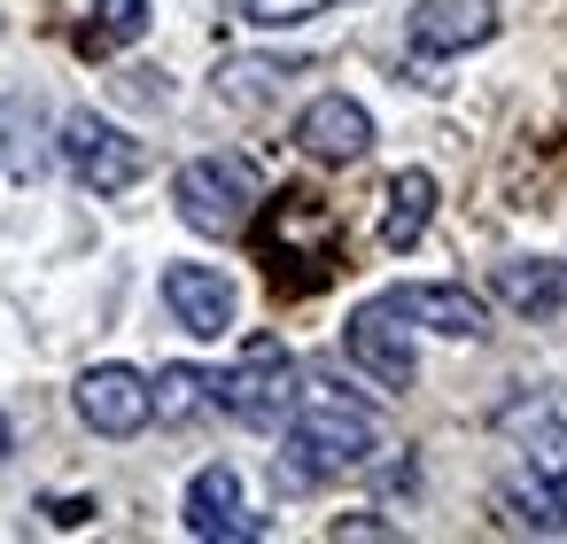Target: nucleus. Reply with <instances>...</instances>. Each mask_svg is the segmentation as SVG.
I'll return each instance as SVG.
<instances>
[{
    "label": "nucleus",
    "mask_w": 567,
    "mask_h": 544,
    "mask_svg": "<svg viewBox=\"0 0 567 544\" xmlns=\"http://www.w3.org/2000/svg\"><path fill=\"white\" fill-rule=\"evenodd\" d=\"M187 536H210V544L265 536V521L241 505V474H234V466H203V474L187 482Z\"/></svg>",
    "instance_id": "nucleus-9"
},
{
    "label": "nucleus",
    "mask_w": 567,
    "mask_h": 544,
    "mask_svg": "<svg viewBox=\"0 0 567 544\" xmlns=\"http://www.w3.org/2000/svg\"><path fill=\"white\" fill-rule=\"evenodd\" d=\"M497 513H505L513 528L567 536V482H544V474H528V482H505V490H497Z\"/></svg>",
    "instance_id": "nucleus-15"
},
{
    "label": "nucleus",
    "mask_w": 567,
    "mask_h": 544,
    "mask_svg": "<svg viewBox=\"0 0 567 544\" xmlns=\"http://www.w3.org/2000/svg\"><path fill=\"white\" fill-rule=\"evenodd\" d=\"M0 459H9V412H0Z\"/></svg>",
    "instance_id": "nucleus-22"
},
{
    "label": "nucleus",
    "mask_w": 567,
    "mask_h": 544,
    "mask_svg": "<svg viewBox=\"0 0 567 544\" xmlns=\"http://www.w3.org/2000/svg\"><path fill=\"white\" fill-rule=\"evenodd\" d=\"M427 218H435V172H420V164H404L396 179H389V203H381V249H420V234H427Z\"/></svg>",
    "instance_id": "nucleus-12"
},
{
    "label": "nucleus",
    "mask_w": 567,
    "mask_h": 544,
    "mask_svg": "<svg viewBox=\"0 0 567 544\" xmlns=\"http://www.w3.org/2000/svg\"><path fill=\"white\" fill-rule=\"evenodd\" d=\"M203 404H210V373H195V366H164V373L148 381V412H156L164 428L195 420Z\"/></svg>",
    "instance_id": "nucleus-16"
},
{
    "label": "nucleus",
    "mask_w": 567,
    "mask_h": 544,
    "mask_svg": "<svg viewBox=\"0 0 567 544\" xmlns=\"http://www.w3.org/2000/svg\"><path fill=\"white\" fill-rule=\"evenodd\" d=\"M412 327H427V335H451V342H482L489 335V311H482V296H466V288H451V280H412V288H396L389 296Z\"/></svg>",
    "instance_id": "nucleus-11"
},
{
    "label": "nucleus",
    "mask_w": 567,
    "mask_h": 544,
    "mask_svg": "<svg viewBox=\"0 0 567 544\" xmlns=\"http://www.w3.org/2000/svg\"><path fill=\"white\" fill-rule=\"evenodd\" d=\"M172 203H179V218L195 234L226 242V234H241L257 218V172H249V156H195V164H179Z\"/></svg>",
    "instance_id": "nucleus-3"
},
{
    "label": "nucleus",
    "mask_w": 567,
    "mask_h": 544,
    "mask_svg": "<svg viewBox=\"0 0 567 544\" xmlns=\"http://www.w3.org/2000/svg\"><path fill=\"white\" fill-rule=\"evenodd\" d=\"M71 404H79V420L94 435H141L156 420L148 412V373H133V366H86L79 389H71Z\"/></svg>",
    "instance_id": "nucleus-6"
},
{
    "label": "nucleus",
    "mask_w": 567,
    "mask_h": 544,
    "mask_svg": "<svg viewBox=\"0 0 567 544\" xmlns=\"http://www.w3.org/2000/svg\"><path fill=\"white\" fill-rule=\"evenodd\" d=\"M342 350H350V366H358V373H373L389 397H404V389L420 381V358H412L404 311H396L389 296H373V304H358V311H350V327H342Z\"/></svg>",
    "instance_id": "nucleus-5"
},
{
    "label": "nucleus",
    "mask_w": 567,
    "mask_h": 544,
    "mask_svg": "<svg viewBox=\"0 0 567 544\" xmlns=\"http://www.w3.org/2000/svg\"><path fill=\"white\" fill-rule=\"evenodd\" d=\"M497 304L520 311V319H551L567 304V273L544 265V257H505L497 265Z\"/></svg>",
    "instance_id": "nucleus-14"
},
{
    "label": "nucleus",
    "mask_w": 567,
    "mask_h": 544,
    "mask_svg": "<svg viewBox=\"0 0 567 544\" xmlns=\"http://www.w3.org/2000/svg\"><path fill=\"white\" fill-rule=\"evenodd\" d=\"M164 304H172V319L195 335V342H218L226 327H234V280L218 273V265H164Z\"/></svg>",
    "instance_id": "nucleus-7"
},
{
    "label": "nucleus",
    "mask_w": 567,
    "mask_h": 544,
    "mask_svg": "<svg viewBox=\"0 0 567 544\" xmlns=\"http://www.w3.org/2000/svg\"><path fill=\"white\" fill-rule=\"evenodd\" d=\"M311 63L303 55H226L218 63V102H234V110H265L288 79H303Z\"/></svg>",
    "instance_id": "nucleus-13"
},
{
    "label": "nucleus",
    "mask_w": 567,
    "mask_h": 544,
    "mask_svg": "<svg viewBox=\"0 0 567 544\" xmlns=\"http://www.w3.org/2000/svg\"><path fill=\"white\" fill-rule=\"evenodd\" d=\"M148 24H156L148 0H94L86 48H133V40H148Z\"/></svg>",
    "instance_id": "nucleus-17"
},
{
    "label": "nucleus",
    "mask_w": 567,
    "mask_h": 544,
    "mask_svg": "<svg viewBox=\"0 0 567 544\" xmlns=\"http://www.w3.org/2000/svg\"><path fill=\"white\" fill-rule=\"evenodd\" d=\"M48 521H55V528H79V521H94V497H55Z\"/></svg>",
    "instance_id": "nucleus-20"
},
{
    "label": "nucleus",
    "mask_w": 567,
    "mask_h": 544,
    "mask_svg": "<svg viewBox=\"0 0 567 544\" xmlns=\"http://www.w3.org/2000/svg\"><path fill=\"white\" fill-rule=\"evenodd\" d=\"M210 404L234 412L241 428H288V412H296V358H288V342L257 335L241 350V366L210 373Z\"/></svg>",
    "instance_id": "nucleus-2"
},
{
    "label": "nucleus",
    "mask_w": 567,
    "mask_h": 544,
    "mask_svg": "<svg viewBox=\"0 0 567 544\" xmlns=\"http://www.w3.org/2000/svg\"><path fill=\"white\" fill-rule=\"evenodd\" d=\"M497 40V0H420L412 9V48L420 55H466Z\"/></svg>",
    "instance_id": "nucleus-10"
},
{
    "label": "nucleus",
    "mask_w": 567,
    "mask_h": 544,
    "mask_svg": "<svg viewBox=\"0 0 567 544\" xmlns=\"http://www.w3.org/2000/svg\"><path fill=\"white\" fill-rule=\"evenodd\" d=\"M319 9H334V0H241V17H249V24H265V32L303 24V17H319Z\"/></svg>",
    "instance_id": "nucleus-19"
},
{
    "label": "nucleus",
    "mask_w": 567,
    "mask_h": 544,
    "mask_svg": "<svg viewBox=\"0 0 567 544\" xmlns=\"http://www.w3.org/2000/svg\"><path fill=\"white\" fill-rule=\"evenodd\" d=\"M296 148H303L311 164H358V156L373 148V117H365V102H350V94H319V102L296 117Z\"/></svg>",
    "instance_id": "nucleus-8"
},
{
    "label": "nucleus",
    "mask_w": 567,
    "mask_h": 544,
    "mask_svg": "<svg viewBox=\"0 0 567 544\" xmlns=\"http://www.w3.org/2000/svg\"><path fill=\"white\" fill-rule=\"evenodd\" d=\"M327 536H396V528H389V521H373V513H358V521H334Z\"/></svg>",
    "instance_id": "nucleus-21"
},
{
    "label": "nucleus",
    "mask_w": 567,
    "mask_h": 544,
    "mask_svg": "<svg viewBox=\"0 0 567 544\" xmlns=\"http://www.w3.org/2000/svg\"><path fill=\"white\" fill-rule=\"evenodd\" d=\"M520 451H528V474H544V482H567V420H528V435H520Z\"/></svg>",
    "instance_id": "nucleus-18"
},
{
    "label": "nucleus",
    "mask_w": 567,
    "mask_h": 544,
    "mask_svg": "<svg viewBox=\"0 0 567 544\" xmlns=\"http://www.w3.org/2000/svg\"><path fill=\"white\" fill-rule=\"evenodd\" d=\"M381 451V420L342 397L327 373L296 389V412H288V482H334V474H358L373 466Z\"/></svg>",
    "instance_id": "nucleus-1"
},
{
    "label": "nucleus",
    "mask_w": 567,
    "mask_h": 544,
    "mask_svg": "<svg viewBox=\"0 0 567 544\" xmlns=\"http://www.w3.org/2000/svg\"><path fill=\"white\" fill-rule=\"evenodd\" d=\"M55 148H63L71 179L94 187V195H125V187L148 172V148H141L133 133H117L110 117H94V110H71V117L55 125Z\"/></svg>",
    "instance_id": "nucleus-4"
}]
</instances>
